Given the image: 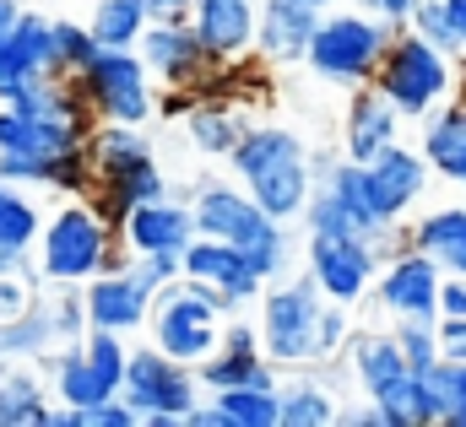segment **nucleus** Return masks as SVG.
Segmentation results:
<instances>
[{"instance_id": "obj_1", "label": "nucleus", "mask_w": 466, "mask_h": 427, "mask_svg": "<svg viewBox=\"0 0 466 427\" xmlns=\"http://www.w3.org/2000/svg\"><path fill=\"white\" fill-rule=\"evenodd\" d=\"M233 168L244 174L249 201L266 216L288 222V216L304 212V201H309V163H304V146L288 130H238Z\"/></svg>"}, {"instance_id": "obj_2", "label": "nucleus", "mask_w": 466, "mask_h": 427, "mask_svg": "<svg viewBox=\"0 0 466 427\" xmlns=\"http://www.w3.org/2000/svg\"><path fill=\"white\" fill-rule=\"evenodd\" d=\"M190 222H196V233H207V238H218V243H233V249L255 265L260 282L288 271L282 222L266 216L249 195H238L233 184H201V190H196V206H190Z\"/></svg>"}, {"instance_id": "obj_3", "label": "nucleus", "mask_w": 466, "mask_h": 427, "mask_svg": "<svg viewBox=\"0 0 466 427\" xmlns=\"http://www.w3.org/2000/svg\"><path fill=\"white\" fill-rule=\"evenodd\" d=\"M157 309H152V341L163 357L174 362H201L218 352V320H223V293L185 276V282H163L157 287Z\"/></svg>"}, {"instance_id": "obj_4", "label": "nucleus", "mask_w": 466, "mask_h": 427, "mask_svg": "<svg viewBox=\"0 0 466 427\" xmlns=\"http://www.w3.org/2000/svg\"><path fill=\"white\" fill-rule=\"evenodd\" d=\"M119 395H125V406L136 412V422L174 427V422H185V417L196 412V373H190L185 362L163 357L157 346H152V352L141 346L136 357H125Z\"/></svg>"}, {"instance_id": "obj_5", "label": "nucleus", "mask_w": 466, "mask_h": 427, "mask_svg": "<svg viewBox=\"0 0 466 427\" xmlns=\"http://www.w3.org/2000/svg\"><path fill=\"white\" fill-rule=\"evenodd\" d=\"M374 76H380V98L396 114H429L451 93V55H440L418 33H401L396 44H385Z\"/></svg>"}, {"instance_id": "obj_6", "label": "nucleus", "mask_w": 466, "mask_h": 427, "mask_svg": "<svg viewBox=\"0 0 466 427\" xmlns=\"http://www.w3.org/2000/svg\"><path fill=\"white\" fill-rule=\"evenodd\" d=\"M385 44H390L385 22H374L363 11H348V16L315 22V33L304 44V60L326 82H369L374 65H380V55H385Z\"/></svg>"}, {"instance_id": "obj_7", "label": "nucleus", "mask_w": 466, "mask_h": 427, "mask_svg": "<svg viewBox=\"0 0 466 427\" xmlns=\"http://www.w3.org/2000/svg\"><path fill=\"white\" fill-rule=\"evenodd\" d=\"M33 243L44 249V276L60 282V287L87 282L109 260V227H104V216L87 212V206H66L49 227H38Z\"/></svg>"}, {"instance_id": "obj_8", "label": "nucleus", "mask_w": 466, "mask_h": 427, "mask_svg": "<svg viewBox=\"0 0 466 427\" xmlns=\"http://www.w3.org/2000/svg\"><path fill=\"white\" fill-rule=\"evenodd\" d=\"M82 76V98L115 124H141L152 114V87H147V65L130 49H93V60L76 71Z\"/></svg>"}, {"instance_id": "obj_9", "label": "nucleus", "mask_w": 466, "mask_h": 427, "mask_svg": "<svg viewBox=\"0 0 466 427\" xmlns=\"http://www.w3.org/2000/svg\"><path fill=\"white\" fill-rule=\"evenodd\" d=\"M315 324H320V287L315 276L277 287L266 298V320H260V341L271 362H309L315 357Z\"/></svg>"}, {"instance_id": "obj_10", "label": "nucleus", "mask_w": 466, "mask_h": 427, "mask_svg": "<svg viewBox=\"0 0 466 427\" xmlns=\"http://www.w3.org/2000/svg\"><path fill=\"white\" fill-rule=\"evenodd\" d=\"M119 373H125L119 330H98V324H93L87 346H76V352H66L55 362V379H60V401L66 406H93V401L119 395Z\"/></svg>"}, {"instance_id": "obj_11", "label": "nucleus", "mask_w": 466, "mask_h": 427, "mask_svg": "<svg viewBox=\"0 0 466 427\" xmlns=\"http://www.w3.org/2000/svg\"><path fill=\"white\" fill-rule=\"evenodd\" d=\"M374 243L363 238H337V233H309V276L320 293L337 303H358L374 282Z\"/></svg>"}, {"instance_id": "obj_12", "label": "nucleus", "mask_w": 466, "mask_h": 427, "mask_svg": "<svg viewBox=\"0 0 466 427\" xmlns=\"http://www.w3.org/2000/svg\"><path fill=\"white\" fill-rule=\"evenodd\" d=\"M87 141L82 114L71 108H44V114H22V108H0V152H33V157H60L71 146Z\"/></svg>"}, {"instance_id": "obj_13", "label": "nucleus", "mask_w": 466, "mask_h": 427, "mask_svg": "<svg viewBox=\"0 0 466 427\" xmlns=\"http://www.w3.org/2000/svg\"><path fill=\"white\" fill-rule=\"evenodd\" d=\"M179 276H196V282L218 287L223 303H244V298L260 293L255 265H249L233 243H218V238H207V233H196V238L179 249Z\"/></svg>"}, {"instance_id": "obj_14", "label": "nucleus", "mask_w": 466, "mask_h": 427, "mask_svg": "<svg viewBox=\"0 0 466 427\" xmlns=\"http://www.w3.org/2000/svg\"><path fill=\"white\" fill-rule=\"evenodd\" d=\"M423 168H429V163H423L418 152L396 146V141H390L380 157H369V163H363V190H369L374 212L385 216V222H396V216L423 195Z\"/></svg>"}, {"instance_id": "obj_15", "label": "nucleus", "mask_w": 466, "mask_h": 427, "mask_svg": "<svg viewBox=\"0 0 466 427\" xmlns=\"http://www.w3.org/2000/svg\"><path fill=\"white\" fill-rule=\"evenodd\" d=\"M434 293H440V265H434L423 249H418V254H401V260L380 276V303H385L396 320H434V314H440Z\"/></svg>"}, {"instance_id": "obj_16", "label": "nucleus", "mask_w": 466, "mask_h": 427, "mask_svg": "<svg viewBox=\"0 0 466 427\" xmlns=\"http://www.w3.org/2000/svg\"><path fill=\"white\" fill-rule=\"evenodd\" d=\"M125 222V243L136 249V254H179L190 238H196V222H190V206H174V201H141V206H130V212L119 216Z\"/></svg>"}, {"instance_id": "obj_17", "label": "nucleus", "mask_w": 466, "mask_h": 427, "mask_svg": "<svg viewBox=\"0 0 466 427\" xmlns=\"http://www.w3.org/2000/svg\"><path fill=\"white\" fill-rule=\"evenodd\" d=\"M147 303H152V293L130 271H115V276L93 271L87 293H82L87 324H98V330H136V324H147Z\"/></svg>"}, {"instance_id": "obj_18", "label": "nucleus", "mask_w": 466, "mask_h": 427, "mask_svg": "<svg viewBox=\"0 0 466 427\" xmlns=\"http://www.w3.org/2000/svg\"><path fill=\"white\" fill-rule=\"evenodd\" d=\"M196 5V38L212 60H233L255 38V5L249 0H190Z\"/></svg>"}, {"instance_id": "obj_19", "label": "nucleus", "mask_w": 466, "mask_h": 427, "mask_svg": "<svg viewBox=\"0 0 466 427\" xmlns=\"http://www.w3.org/2000/svg\"><path fill=\"white\" fill-rule=\"evenodd\" d=\"M136 44L147 49V71L174 76V82L196 76V71H201V60H207V49H201L196 27H190V22H179V16H157L152 27H141V38H136Z\"/></svg>"}, {"instance_id": "obj_20", "label": "nucleus", "mask_w": 466, "mask_h": 427, "mask_svg": "<svg viewBox=\"0 0 466 427\" xmlns=\"http://www.w3.org/2000/svg\"><path fill=\"white\" fill-rule=\"evenodd\" d=\"M44 71H55V60H49V22L38 11H22L16 27L0 44V98L11 87L33 82V76H44Z\"/></svg>"}, {"instance_id": "obj_21", "label": "nucleus", "mask_w": 466, "mask_h": 427, "mask_svg": "<svg viewBox=\"0 0 466 427\" xmlns=\"http://www.w3.org/2000/svg\"><path fill=\"white\" fill-rule=\"evenodd\" d=\"M315 22H320V11L304 0H266V11H255V38L271 60H299Z\"/></svg>"}, {"instance_id": "obj_22", "label": "nucleus", "mask_w": 466, "mask_h": 427, "mask_svg": "<svg viewBox=\"0 0 466 427\" xmlns=\"http://www.w3.org/2000/svg\"><path fill=\"white\" fill-rule=\"evenodd\" d=\"M190 427H277V390H255V384H233L218 390L212 412H190Z\"/></svg>"}, {"instance_id": "obj_23", "label": "nucleus", "mask_w": 466, "mask_h": 427, "mask_svg": "<svg viewBox=\"0 0 466 427\" xmlns=\"http://www.w3.org/2000/svg\"><path fill=\"white\" fill-rule=\"evenodd\" d=\"M390 141H396V108L385 104L380 93H358L352 114H348V157L352 163H369Z\"/></svg>"}, {"instance_id": "obj_24", "label": "nucleus", "mask_w": 466, "mask_h": 427, "mask_svg": "<svg viewBox=\"0 0 466 427\" xmlns=\"http://www.w3.org/2000/svg\"><path fill=\"white\" fill-rule=\"evenodd\" d=\"M326 190L337 195V206L352 216V227H358V238L363 243H380V238H390V222L374 212V201H369V190H363V163H337L331 168V179H326Z\"/></svg>"}, {"instance_id": "obj_25", "label": "nucleus", "mask_w": 466, "mask_h": 427, "mask_svg": "<svg viewBox=\"0 0 466 427\" xmlns=\"http://www.w3.org/2000/svg\"><path fill=\"white\" fill-rule=\"evenodd\" d=\"M418 249H423L440 271L466 276V206L423 216V222H418Z\"/></svg>"}, {"instance_id": "obj_26", "label": "nucleus", "mask_w": 466, "mask_h": 427, "mask_svg": "<svg viewBox=\"0 0 466 427\" xmlns=\"http://www.w3.org/2000/svg\"><path fill=\"white\" fill-rule=\"evenodd\" d=\"M423 163L440 168L445 179L466 184V108H445L429 119V135H423Z\"/></svg>"}, {"instance_id": "obj_27", "label": "nucleus", "mask_w": 466, "mask_h": 427, "mask_svg": "<svg viewBox=\"0 0 466 427\" xmlns=\"http://www.w3.org/2000/svg\"><path fill=\"white\" fill-rule=\"evenodd\" d=\"M141 27H147V0H104L87 22L98 49H130L141 38Z\"/></svg>"}, {"instance_id": "obj_28", "label": "nucleus", "mask_w": 466, "mask_h": 427, "mask_svg": "<svg viewBox=\"0 0 466 427\" xmlns=\"http://www.w3.org/2000/svg\"><path fill=\"white\" fill-rule=\"evenodd\" d=\"M352 373H358L363 390L374 395V390H385L390 379L407 373V357H401V346H396L390 335H363V341H352Z\"/></svg>"}, {"instance_id": "obj_29", "label": "nucleus", "mask_w": 466, "mask_h": 427, "mask_svg": "<svg viewBox=\"0 0 466 427\" xmlns=\"http://www.w3.org/2000/svg\"><path fill=\"white\" fill-rule=\"evenodd\" d=\"M104 184H109V212H115V216H125L130 206H141V201H157V195H163V174L152 168V157L125 163V168H109V174H104Z\"/></svg>"}, {"instance_id": "obj_30", "label": "nucleus", "mask_w": 466, "mask_h": 427, "mask_svg": "<svg viewBox=\"0 0 466 427\" xmlns=\"http://www.w3.org/2000/svg\"><path fill=\"white\" fill-rule=\"evenodd\" d=\"M38 227H44V222H38V206H33L22 190H11V184L0 179V249L22 260V254L33 249Z\"/></svg>"}, {"instance_id": "obj_31", "label": "nucleus", "mask_w": 466, "mask_h": 427, "mask_svg": "<svg viewBox=\"0 0 466 427\" xmlns=\"http://www.w3.org/2000/svg\"><path fill=\"white\" fill-rule=\"evenodd\" d=\"M201 384H212V390H233V384H255V390H277V379H271V362H260L255 352H223L218 362H201V373H196Z\"/></svg>"}, {"instance_id": "obj_32", "label": "nucleus", "mask_w": 466, "mask_h": 427, "mask_svg": "<svg viewBox=\"0 0 466 427\" xmlns=\"http://www.w3.org/2000/svg\"><path fill=\"white\" fill-rule=\"evenodd\" d=\"M11 422H38L44 427V395H38L33 373H16V368H5V357H0V427H11Z\"/></svg>"}, {"instance_id": "obj_33", "label": "nucleus", "mask_w": 466, "mask_h": 427, "mask_svg": "<svg viewBox=\"0 0 466 427\" xmlns=\"http://www.w3.org/2000/svg\"><path fill=\"white\" fill-rule=\"evenodd\" d=\"M337 417L331 412V395L315 390V384H293L277 395V427H326Z\"/></svg>"}, {"instance_id": "obj_34", "label": "nucleus", "mask_w": 466, "mask_h": 427, "mask_svg": "<svg viewBox=\"0 0 466 427\" xmlns=\"http://www.w3.org/2000/svg\"><path fill=\"white\" fill-rule=\"evenodd\" d=\"M49 341H55V335H49V320H44V314H27V309H22V314L0 320V357H5V362H11V357L27 362V357H38Z\"/></svg>"}, {"instance_id": "obj_35", "label": "nucleus", "mask_w": 466, "mask_h": 427, "mask_svg": "<svg viewBox=\"0 0 466 427\" xmlns=\"http://www.w3.org/2000/svg\"><path fill=\"white\" fill-rule=\"evenodd\" d=\"M93 33L82 27V22H71V16H60V22H49V60H55V76L60 71H82L87 60H93Z\"/></svg>"}, {"instance_id": "obj_36", "label": "nucleus", "mask_w": 466, "mask_h": 427, "mask_svg": "<svg viewBox=\"0 0 466 427\" xmlns=\"http://www.w3.org/2000/svg\"><path fill=\"white\" fill-rule=\"evenodd\" d=\"M190 141H196L201 152L223 157V152H233V141H238V119L223 114V108H196V114H190Z\"/></svg>"}, {"instance_id": "obj_37", "label": "nucleus", "mask_w": 466, "mask_h": 427, "mask_svg": "<svg viewBox=\"0 0 466 427\" xmlns=\"http://www.w3.org/2000/svg\"><path fill=\"white\" fill-rule=\"evenodd\" d=\"M412 33L429 38V44H434L440 55H451V60L461 55V38H456V27H451V16H445L440 0H418V5H412Z\"/></svg>"}, {"instance_id": "obj_38", "label": "nucleus", "mask_w": 466, "mask_h": 427, "mask_svg": "<svg viewBox=\"0 0 466 427\" xmlns=\"http://www.w3.org/2000/svg\"><path fill=\"white\" fill-rule=\"evenodd\" d=\"M390 341L401 346L407 368H423V362H434V357H440V346H434V320H401Z\"/></svg>"}, {"instance_id": "obj_39", "label": "nucleus", "mask_w": 466, "mask_h": 427, "mask_svg": "<svg viewBox=\"0 0 466 427\" xmlns=\"http://www.w3.org/2000/svg\"><path fill=\"white\" fill-rule=\"evenodd\" d=\"M0 179H5V184H49V157H33V152H0Z\"/></svg>"}, {"instance_id": "obj_40", "label": "nucleus", "mask_w": 466, "mask_h": 427, "mask_svg": "<svg viewBox=\"0 0 466 427\" xmlns=\"http://www.w3.org/2000/svg\"><path fill=\"white\" fill-rule=\"evenodd\" d=\"M434 346L445 362H466V320H434Z\"/></svg>"}, {"instance_id": "obj_41", "label": "nucleus", "mask_w": 466, "mask_h": 427, "mask_svg": "<svg viewBox=\"0 0 466 427\" xmlns=\"http://www.w3.org/2000/svg\"><path fill=\"white\" fill-rule=\"evenodd\" d=\"M44 320H49V335H60V341H76V335H82V324H87V309L71 298V303H60V309H55V314H44Z\"/></svg>"}, {"instance_id": "obj_42", "label": "nucleus", "mask_w": 466, "mask_h": 427, "mask_svg": "<svg viewBox=\"0 0 466 427\" xmlns=\"http://www.w3.org/2000/svg\"><path fill=\"white\" fill-rule=\"evenodd\" d=\"M348 335V314L342 309H331V314H320L315 324V357H326V352H337V341Z\"/></svg>"}, {"instance_id": "obj_43", "label": "nucleus", "mask_w": 466, "mask_h": 427, "mask_svg": "<svg viewBox=\"0 0 466 427\" xmlns=\"http://www.w3.org/2000/svg\"><path fill=\"white\" fill-rule=\"evenodd\" d=\"M434 303H440V314H451V320H466V276H451V282H440Z\"/></svg>"}, {"instance_id": "obj_44", "label": "nucleus", "mask_w": 466, "mask_h": 427, "mask_svg": "<svg viewBox=\"0 0 466 427\" xmlns=\"http://www.w3.org/2000/svg\"><path fill=\"white\" fill-rule=\"evenodd\" d=\"M27 309V287L11 276V271H0V320H11V314H22Z\"/></svg>"}, {"instance_id": "obj_45", "label": "nucleus", "mask_w": 466, "mask_h": 427, "mask_svg": "<svg viewBox=\"0 0 466 427\" xmlns=\"http://www.w3.org/2000/svg\"><path fill=\"white\" fill-rule=\"evenodd\" d=\"M218 346H223V352H255V330H249V324L218 330Z\"/></svg>"}, {"instance_id": "obj_46", "label": "nucleus", "mask_w": 466, "mask_h": 427, "mask_svg": "<svg viewBox=\"0 0 466 427\" xmlns=\"http://www.w3.org/2000/svg\"><path fill=\"white\" fill-rule=\"evenodd\" d=\"M412 5H418V0H374V11H380L385 22H407V16H412Z\"/></svg>"}, {"instance_id": "obj_47", "label": "nucleus", "mask_w": 466, "mask_h": 427, "mask_svg": "<svg viewBox=\"0 0 466 427\" xmlns=\"http://www.w3.org/2000/svg\"><path fill=\"white\" fill-rule=\"evenodd\" d=\"M440 5H445V16H451V27H456V38L466 49V0H440Z\"/></svg>"}, {"instance_id": "obj_48", "label": "nucleus", "mask_w": 466, "mask_h": 427, "mask_svg": "<svg viewBox=\"0 0 466 427\" xmlns=\"http://www.w3.org/2000/svg\"><path fill=\"white\" fill-rule=\"evenodd\" d=\"M190 0H147V16H185Z\"/></svg>"}, {"instance_id": "obj_49", "label": "nucleus", "mask_w": 466, "mask_h": 427, "mask_svg": "<svg viewBox=\"0 0 466 427\" xmlns=\"http://www.w3.org/2000/svg\"><path fill=\"white\" fill-rule=\"evenodd\" d=\"M16 16H22V5H16V0H0V44H5V33L16 27Z\"/></svg>"}, {"instance_id": "obj_50", "label": "nucleus", "mask_w": 466, "mask_h": 427, "mask_svg": "<svg viewBox=\"0 0 466 427\" xmlns=\"http://www.w3.org/2000/svg\"><path fill=\"white\" fill-rule=\"evenodd\" d=\"M342 422L348 427H380V412L369 406V412H352V417H342Z\"/></svg>"}, {"instance_id": "obj_51", "label": "nucleus", "mask_w": 466, "mask_h": 427, "mask_svg": "<svg viewBox=\"0 0 466 427\" xmlns=\"http://www.w3.org/2000/svg\"><path fill=\"white\" fill-rule=\"evenodd\" d=\"M304 5H315V11H320V5H331V0H304Z\"/></svg>"}]
</instances>
